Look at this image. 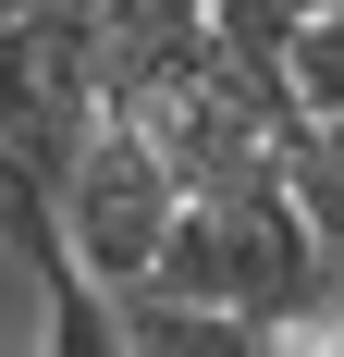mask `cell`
Here are the masks:
<instances>
[{
	"label": "cell",
	"instance_id": "1",
	"mask_svg": "<svg viewBox=\"0 0 344 357\" xmlns=\"http://www.w3.org/2000/svg\"><path fill=\"white\" fill-rule=\"evenodd\" d=\"M148 296L160 308H209V321H258V333H308L320 321V234L295 222L283 173L234 185V197H185Z\"/></svg>",
	"mask_w": 344,
	"mask_h": 357
},
{
	"label": "cell",
	"instance_id": "2",
	"mask_svg": "<svg viewBox=\"0 0 344 357\" xmlns=\"http://www.w3.org/2000/svg\"><path fill=\"white\" fill-rule=\"evenodd\" d=\"M172 210H185V197H172L160 148L123 136V123H99V136H86V160L62 173V259L111 296V308H123V296H148V271H160Z\"/></svg>",
	"mask_w": 344,
	"mask_h": 357
},
{
	"label": "cell",
	"instance_id": "3",
	"mask_svg": "<svg viewBox=\"0 0 344 357\" xmlns=\"http://www.w3.org/2000/svg\"><path fill=\"white\" fill-rule=\"evenodd\" d=\"M99 136V25L86 13H0V160L62 185Z\"/></svg>",
	"mask_w": 344,
	"mask_h": 357
},
{
	"label": "cell",
	"instance_id": "4",
	"mask_svg": "<svg viewBox=\"0 0 344 357\" xmlns=\"http://www.w3.org/2000/svg\"><path fill=\"white\" fill-rule=\"evenodd\" d=\"M123 357H320V333H258V321H209V308L123 296Z\"/></svg>",
	"mask_w": 344,
	"mask_h": 357
},
{
	"label": "cell",
	"instance_id": "5",
	"mask_svg": "<svg viewBox=\"0 0 344 357\" xmlns=\"http://www.w3.org/2000/svg\"><path fill=\"white\" fill-rule=\"evenodd\" d=\"M283 99H295V123L344 136V13H295V37H283Z\"/></svg>",
	"mask_w": 344,
	"mask_h": 357
},
{
	"label": "cell",
	"instance_id": "6",
	"mask_svg": "<svg viewBox=\"0 0 344 357\" xmlns=\"http://www.w3.org/2000/svg\"><path fill=\"white\" fill-rule=\"evenodd\" d=\"M308 333H320V357H344V247L320 259V321H308Z\"/></svg>",
	"mask_w": 344,
	"mask_h": 357
}]
</instances>
